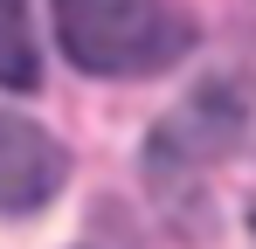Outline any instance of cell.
<instances>
[{
    "instance_id": "obj_4",
    "label": "cell",
    "mask_w": 256,
    "mask_h": 249,
    "mask_svg": "<svg viewBox=\"0 0 256 249\" xmlns=\"http://www.w3.org/2000/svg\"><path fill=\"white\" fill-rule=\"evenodd\" d=\"M250 228H256V208H250Z\"/></svg>"
},
{
    "instance_id": "obj_1",
    "label": "cell",
    "mask_w": 256,
    "mask_h": 249,
    "mask_svg": "<svg viewBox=\"0 0 256 249\" xmlns=\"http://www.w3.org/2000/svg\"><path fill=\"white\" fill-rule=\"evenodd\" d=\"M56 42L84 76H152L180 62L187 21L166 0H56Z\"/></svg>"
},
{
    "instance_id": "obj_2",
    "label": "cell",
    "mask_w": 256,
    "mask_h": 249,
    "mask_svg": "<svg viewBox=\"0 0 256 249\" xmlns=\"http://www.w3.org/2000/svg\"><path fill=\"white\" fill-rule=\"evenodd\" d=\"M70 187V152L48 124L0 111V214H42Z\"/></svg>"
},
{
    "instance_id": "obj_3",
    "label": "cell",
    "mask_w": 256,
    "mask_h": 249,
    "mask_svg": "<svg viewBox=\"0 0 256 249\" xmlns=\"http://www.w3.org/2000/svg\"><path fill=\"white\" fill-rule=\"evenodd\" d=\"M0 90H42V48L28 28V0H0Z\"/></svg>"
}]
</instances>
